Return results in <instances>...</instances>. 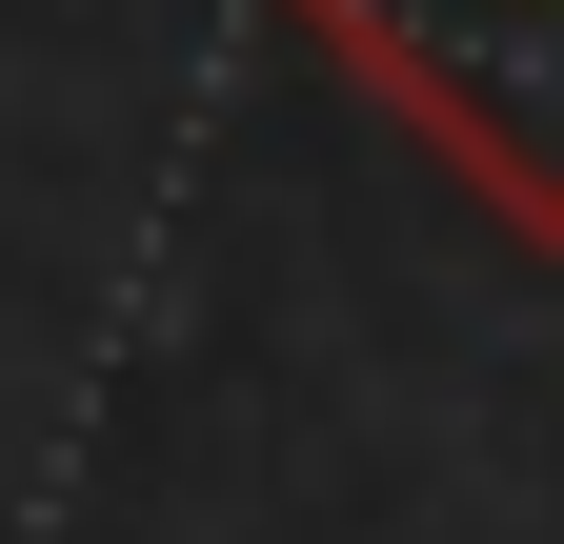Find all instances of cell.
<instances>
[{
    "instance_id": "1",
    "label": "cell",
    "mask_w": 564,
    "mask_h": 544,
    "mask_svg": "<svg viewBox=\"0 0 564 544\" xmlns=\"http://www.w3.org/2000/svg\"><path fill=\"white\" fill-rule=\"evenodd\" d=\"M343 101H383L505 242L564 262V0H282Z\"/></svg>"
}]
</instances>
